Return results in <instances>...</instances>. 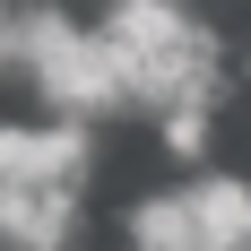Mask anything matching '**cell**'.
I'll use <instances>...</instances> for the list:
<instances>
[{"label":"cell","instance_id":"1","mask_svg":"<svg viewBox=\"0 0 251 251\" xmlns=\"http://www.w3.org/2000/svg\"><path fill=\"white\" fill-rule=\"evenodd\" d=\"M18 78L35 87L44 113H78V122H104V113H139L130 104V70L113 35L87 18H70L61 0H35L18 9Z\"/></svg>","mask_w":251,"mask_h":251},{"label":"cell","instance_id":"3","mask_svg":"<svg viewBox=\"0 0 251 251\" xmlns=\"http://www.w3.org/2000/svg\"><path fill=\"white\" fill-rule=\"evenodd\" d=\"M78 191H0V251H78Z\"/></svg>","mask_w":251,"mask_h":251},{"label":"cell","instance_id":"9","mask_svg":"<svg viewBox=\"0 0 251 251\" xmlns=\"http://www.w3.org/2000/svg\"><path fill=\"white\" fill-rule=\"evenodd\" d=\"M0 9H9V0H0Z\"/></svg>","mask_w":251,"mask_h":251},{"label":"cell","instance_id":"5","mask_svg":"<svg viewBox=\"0 0 251 251\" xmlns=\"http://www.w3.org/2000/svg\"><path fill=\"white\" fill-rule=\"evenodd\" d=\"M122 243H148V251H200L191 182H174V191H139V200L122 208Z\"/></svg>","mask_w":251,"mask_h":251},{"label":"cell","instance_id":"7","mask_svg":"<svg viewBox=\"0 0 251 251\" xmlns=\"http://www.w3.org/2000/svg\"><path fill=\"white\" fill-rule=\"evenodd\" d=\"M18 70V18H9V9H0V78Z\"/></svg>","mask_w":251,"mask_h":251},{"label":"cell","instance_id":"8","mask_svg":"<svg viewBox=\"0 0 251 251\" xmlns=\"http://www.w3.org/2000/svg\"><path fill=\"white\" fill-rule=\"evenodd\" d=\"M243 78H251V52H243Z\"/></svg>","mask_w":251,"mask_h":251},{"label":"cell","instance_id":"6","mask_svg":"<svg viewBox=\"0 0 251 251\" xmlns=\"http://www.w3.org/2000/svg\"><path fill=\"white\" fill-rule=\"evenodd\" d=\"M156 122V148L174 156L182 174H200L208 148H217V104H165V113H148Z\"/></svg>","mask_w":251,"mask_h":251},{"label":"cell","instance_id":"4","mask_svg":"<svg viewBox=\"0 0 251 251\" xmlns=\"http://www.w3.org/2000/svg\"><path fill=\"white\" fill-rule=\"evenodd\" d=\"M191 182V217H200V251H234L251 243V174H226V165H200Z\"/></svg>","mask_w":251,"mask_h":251},{"label":"cell","instance_id":"2","mask_svg":"<svg viewBox=\"0 0 251 251\" xmlns=\"http://www.w3.org/2000/svg\"><path fill=\"white\" fill-rule=\"evenodd\" d=\"M96 182V122L35 113L0 122V191H87Z\"/></svg>","mask_w":251,"mask_h":251}]
</instances>
